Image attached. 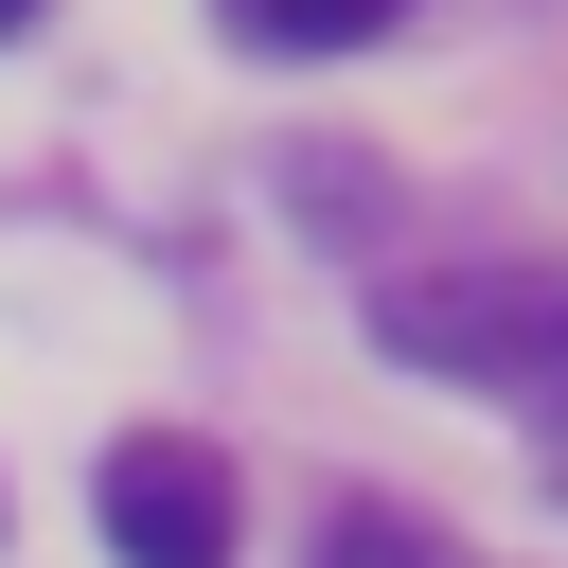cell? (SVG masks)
Returning <instances> with one entry per match:
<instances>
[{"mask_svg": "<svg viewBox=\"0 0 568 568\" xmlns=\"http://www.w3.org/2000/svg\"><path fill=\"white\" fill-rule=\"evenodd\" d=\"M106 550L124 568H231V462L213 444H178V426H142V444H106Z\"/></svg>", "mask_w": 568, "mask_h": 568, "instance_id": "2", "label": "cell"}, {"mask_svg": "<svg viewBox=\"0 0 568 568\" xmlns=\"http://www.w3.org/2000/svg\"><path fill=\"white\" fill-rule=\"evenodd\" d=\"M408 0H231V36L248 53H355V36H390Z\"/></svg>", "mask_w": 568, "mask_h": 568, "instance_id": "3", "label": "cell"}, {"mask_svg": "<svg viewBox=\"0 0 568 568\" xmlns=\"http://www.w3.org/2000/svg\"><path fill=\"white\" fill-rule=\"evenodd\" d=\"M320 568H444V550H426L408 515H337V532H320Z\"/></svg>", "mask_w": 568, "mask_h": 568, "instance_id": "4", "label": "cell"}, {"mask_svg": "<svg viewBox=\"0 0 568 568\" xmlns=\"http://www.w3.org/2000/svg\"><path fill=\"white\" fill-rule=\"evenodd\" d=\"M373 355L408 373H462V390H568V284H515V266H444V284H373Z\"/></svg>", "mask_w": 568, "mask_h": 568, "instance_id": "1", "label": "cell"}, {"mask_svg": "<svg viewBox=\"0 0 568 568\" xmlns=\"http://www.w3.org/2000/svg\"><path fill=\"white\" fill-rule=\"evenodd\" d=\"M0 36H36V0H0Z\"/></svg>", "mask_w": 568, "mask_h": 568, "instance_id": "6", "label": "cell"}, {"mask_svg": "<svg viewBox=\"0 0 568 568\" xmlns=\"http://www.w3.org/2000/svg\"><path fill=\"white\" fill-rule=\"evenodd\" d=\"M532 479H550V497H568V390H550V426H532Z\"/></svg>", "mask_w": 568, "mask_h": 568, "instance_id": "5", "label": "cell"}]
</instances>
